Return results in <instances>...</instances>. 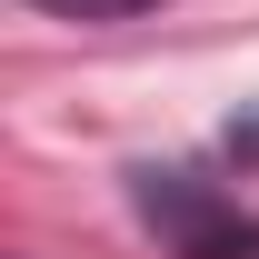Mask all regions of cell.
I'll return each mask as SVG.
<instances>
[{"label": "cell", "instance_id": "1", "mask_svg": "<svg viewBox=\"0 0 259 259\" xmlns=\"http://www.w3.org/2000/svg\"><path fill=\"white\" fill-rule=\"evenodd\" d=\"M140 209H150V229H169L180 259H249L259 249V229L220 199H199L190 169H140Z\"/></svg>", "mask_w": 259, "mask_h": 259}, {"label": "cell", "instance_id": "2", "mask_svg": "<svg viewBox=\"0 0 259 259\" xmlns=\"http://www.w3.org/2000/svg\"><path fill=\"white\" fill-rule=\"evenodd\" d=\"M40 10H60V20H140L160 0H40Z\"/></svg>", "mask_w": 259, "mask_h": 259}, {"label": "cell", "instance_id": "3", "mask_svg": "<svg viewBox=\"0 0 259 259\" xmlns=\"http://www.w3.org/2000/svg\"><path fill=\"white\" fill-rule=\"evenodd\" d=\"M229 150H239V169H249V160H259V120H239V130H229Z\"/></svg>", "mask_w": 259, "mask_h": 259}]
</instances>
